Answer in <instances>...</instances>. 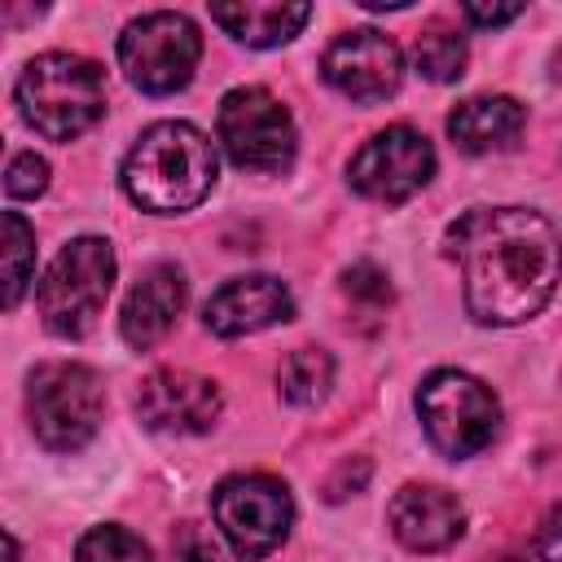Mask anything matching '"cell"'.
I'll return each mask as SVG.
<instances>
[{
	"label": "cell",
	"instance_id": "23",
	"mask_svg": "<svg viewBox=\"0 0 562 562\" xmlns=\"http://www.w3.org/2000/svg\"><path fill=\"white\" fill-rule=\"evenodd\" d=\"M342 290H347L351 299L369 303V307H386V303H391V281H386V272H382L378 263H351V268L342 272Z\"/></svg>",
	"mask_w": 562,
	"mask_h": 562
},
{
	"label": "cell",
	"instance_id": "26",
	"mask_svg": "<svg viewBox=\"0 0 562 562\" xmlns=\"http://www.w3.org/2000/svg\"><path fill=\"white\" fill-rule=\"evenodd\" d=\"M364 479H369V461H364V457L356 461V470H351V461H342V465H338V474L325 483V496H329V501H342L347 492H360V487H364Z\"/></svg>",
	"mask_w": 562,
	"mask_h": 562
},
{
	"label": "cell",
	"instance_id": "9",
	"mask_svg": "<svg viewBox=\"0 0 562 562\" xmlns=\"http://www.w3.org/2000/svg\"><path fill=\"white\" fill-rule=\"evenodd\" d=\"M211 514H215V527L224 531L228 549L246 562L268 558L290 536V522H294V505H290L285 483L268 479V474L224 479L211 496Z\"/></svg>",
	"mask_w": 562,
	"mask_h": 562
},
{
	"label": "cell",
	"instance_id": "13",
	"mask_svg": "<svg viewBox=\"0 0 562 562\" xmlns=\"http://www.w3.org/2000/svg\"><path fill=\"white\" fill-rule=\"evenodd\" d=\"M290 316H294L290 290H285L277 277H263V272L224 281V285L206 299V307H202L206 329L220 334V338L259 334V329H268V325H277V321H290Z\"/></svg>",
	"mask_w": 562,
	"mask_h": 562
},
{
	"label": "cell",
	"instance_id": "28",
	"mask_svg": "<svg viewBox=\"0 0 562 562\" xmlns=\"http://www.w3.org/2000/svg\"><path fill=\"white\" fill-rule=\"evenodd\" d=\"M553 79H558V83H562V48H558V53H553Z\"/></svg>",
	"mask_w": 562,
	"mask_h": 562
},
{
	"label": "cell",
	"instance_id": "10",
	"mask_svg": "<svg viewBox=\"0 0 562 562\" xmlns=\"http://www.w3.org/2000/svg\"><path fill=\"white\" fill-rule=\"evenodd\" d=\"M430 176H435V149L417 127H404V123L369 136L351 158V189L386 206L426 189Z\"/></svg>",
	"mask_w": 562,
	"mask_h": 562
},
{
	"label": "cell",
	"instance_id": "22",
	"mask_svg": "<svg viewBox=\"0 0 562 562\" xmlns=\"http://www.w3.org/2000/svg\"><path fill=\"white\" fill-rule=\"evenodd\" d=\"M48 189V162L26 149V154H13L9 158V171H4V193L9 198H40Z\"/></svg>",
	"mask_w": 562,
	"mask_h": 562
},
{
	"label": "cell",
	"instance_id": "16",
	"mask_svg": "<svg viewBox=\"0 0 562 562\" xmlns=\"http://www.w3.org/2000/svg\"><path fill=\"white\" fill-rule=\"evenodd\" d=\"M527 127V110L514 97H470L448 114V136L461 154L514 149Z\"/></svg>",
	"mask_w": 562,
	"mask_h": 562
},
{
	"label": "cell",
	"instance_id": "24",
	"mask_svg": "<svg viewBox=\"0 0 562 562\" xmlns=\"http://www.w3.org/2000/svg\"><path fill=\"white\" fill-rule=\"evenodd\" d=\"M171 553H176V562H215V544L189 522L171 536Z\"/></svg>",
	"mask_w": 562,
	"mask_h": 562
},
{
	"label": "cell",
	"instance_id": "17",
	"mask_svg": "<svg viewBox=\"0 0 562 562\" xmlns=\"http://www.w3.org/2000/svg\"><path fill=\"white\" fill-rule=\"evenodd\" d=\"M312 18V4L290 0H241V4H211V22H220L233 40L250 48H277L294 40Z\"/></svg>",
	"mask_w": 562,
	"mask_h": 562
},
{
	"label": "cell",
	"instance_id": "27",
	"mask_svg": "<svg viewBox=\"0 0 562 562\" xmlns=\"http://www.w3.org/2000/svg\"><path fill=\"white\" fill-rule=\"evenodd\" d=\"M461 13L474 26H505V22H514L522 13V4H465Z\"/></svg>",
	"mask_w": 562,
	"mask_h": 562
},
{
	"label": "cell",
	"instance_id": "15",
	"mask_svg": "<svg viewBox=\"0 0 562 562\" xmlns=\"http://www.w3.org/2000/svg\"><path fill=\"white\" fill-rule=\"evenodd\" d=\"M184 307V277L176 263H154L136 277V285L127 290L123 299V316H119V329H123V342L136 347V351H149L154 342L167 338V329L176 325Z\"/></svg>",
	"mask_w": 562,
	"mask_h": 562
},
{
	"label": "cell",
	"instance_id": "29",
	"mask_svg": "<svg viewBox=\"0 0 562 562\" xmlns=\"http://www.w3.org/2000/svg\"><path fill=\"white\" fill-rule=\"evenodd\" d=\"M505 562H514V558H505Z\"/></svg>",
	"mask_w": 562,
	"mask_h": 562
},
{
	"label": "cell",
	"instance_id": "1",
	"mask_svg": "<svg viewBox=\"0 0 562 562\" xmlns=\"http://www.w3.org/2000/svg\"><path fill=\"white\" fill-rule=\"evenodd\" d=\"M443 250L461 263L465 307L479 325L531 321L562 277L558 228L527 206H470L448 228Z\"/></svg>",
	"mask_w": 562,
	"mask_h": 562
},
{
	"label": "cell",
	"instance_id": "18",
	"mask_svg": "<svg viewBox=\"0 0 562 562\" xmlns=\"http://www.w3.org/2000/svg\"><path fill=\"white\" fill-rule=\"evenodd\" d=\"M277 382H281V395L290 404H316V400H325V391L334 382V360L321 347H299L281 360Z\"/></svg>",
	"mask_w": 562,
	"mask_h": 562
},
{
	"label": "cell",
	"instance_id": "2",
	"mask_svg": "<svg viewBox=\"0 0 562 562\" xmlns=\"http://www.w3.org/2000/svg\"><path fill=\"white\" fill-rule=\"evenodd\" d=\"M215 145L193 123L167 119L136 136V145L123 158V189L127 198L149 215H176L193 211L215 189Z\"/></svg>",
	"mask_w": 562,
	"mask_h": 562
},
{
	"label": "cell",
	"instance_id": "7",
	"mask_svg": "<svg viewBox=\"0 0 562 562\" xmlns=\"http://www.w3.org/2000/svg\"><path fill=\"white\" fill-rule=\"evenodd\" d=\"M198 57H202L198 26L184 13H171V9L140 13L119 35V66H123V75L140 92H149V97L180 92L193 79Z\"/></svg>",
	"mask_w": 562,
	"mask_h": 562
},
{
	"label": "cell",
	"instance_id": "5",
	"mask_svg": "<svg viewBox=\"0 0 562 562\" xmlns=\"http://www.w3.org/2000/svg\"><path fill=\"white\" fill-rule=\"evenodd\" d=\"M417 417L426 439L452 461L483 452L501 430V404L492 386L461 369H435L417 386Z\"/></svg>",
	"mask_w": 562,
	"mask_h": 562
},
{
	"label": "cell",
	"instance_id": "25",
	"mask_svg": "<svg viewBox=\"0 0 562 562\" xmlns=\"http://www.w3.org/2000/svg\"><path fill=\"white\" fill-rule=\"evenodd\" d=\"M536 553L540 562H562V505H553L536 527Z\"/></svg>",
	"mask_w": 562,
	"mask_h": 562
},
{
	"label": "cell",
	"instance_id": "8",
	"mask_svg": "<svg viewBox=\"0 0 562 562\" xmlns=\"http://www.w3.org/2000/svg\"><path fill=\"white\" fill-rule=\"evenodd\" d=\"M220 145L241 171H285L294 162L299 136L290 110L268 88H233L220 101Z\"/></svg>",
	"mask_w": 562,
	"mask_h": 562
},
{
	"label": "cell",
	"instance_id": "21",
	"mask_svg": "<svg viewBox=\"0 0 562 562\" xmlns=\"http://www.w3.org/2000/svg\"><path fill=\"white\" fill-rule=\"evenodd\" d=\"M75 562H154L149 558V544L123 527H92L79 549H75Z\"/></svg>",
	"mask_w": 562,
	"mask_h": 562
},
{
	"label": "cell",
	"instance_id": "11",
	"mask_svg": "<svg viewBox=\"0 0 562 562\" xmlns=\"http://www.w3.org/2000/svg\"><path fill=\"white\" fill-rule=\"evenodd\" d=\"M321 75L342 97H351L360 105H373V101H386L400 88V79H404V53H400V44L391 35H382L373 26H356V31H342L325 48Z\"/></svg>",
	"mask_w": 562,
	"mask_h": 562
},
{
	"label": "cell",
	"instance_id": "19",
	"mask_svg": "<svg viewBox=\"0 0 562 562\" xmlns=\"http://www.w3.org/2000/svg\"><path fill=\"white\" fill-rule=\"evenodd\" d=\"M413 61L430 83H452L465 70V40L448 26H430L413 44Z\"/></svg>",
	"mask_w": 562,
	"mask_h": 562
},
{
	"label": "cell",
	"instance_id": "4",
	"mask_svg": "<svg viewBox=\"0 0 562 562\" xmlns=\"http://www.w3.org/2000/svg\"><path fill=\"white\" fill-rule=\"evenodd\" d=\"M114 290V250L101 237H75L40 281V316L57 338H83Z\"/></svg>",
	"mask_w": 562,
	"mask_h": 562
},
{
	"label": "cell",
	"instance_id": "6",
	"mask_svg": "<svg viewBox=\"0 0 562 562\" xmlns=\"http://www.w3.org/2000/svg\"><path fill=\"white\" fill-rule=\"evenodd\" d=\"M101 408H105V391L88 364L53 360L31 373L26 413H31L35 439L44 448H53V452L83 448L101 426Z\"/></svg>",
	"mask_w": 562,
	"mask_h": 562
},
{
	"label": "cell",
	"instance_id": "20",
	"mask_svg": "<svg viewBox=\"0 0 562 562\" xmlns=\"http://www.w3.org/2000/svg\"><path fill=\"white\" fill-rule=\"evenodd\" d=\"M31 268H35V228L18 211H4V307H18Z\"/></svg>",
	"mask_w": 562,
	"mask_h": 562
},
{
	"label": "cell",
	"instance_id": "12",
	"mask_svg": "<svg viewBox=\"0 0 562 562\" xmlns=\"http://www.w3.org/2000/svg\"><path fill=\"white\" fill-rule=\"evenodd\" d=\"M136 413L162 435H202L220 417V386L189 369H158L136 391Z\"/></svg>",
	"mask_w": 562,
	"mask_h": 562
},
{
	"label": "cell",
	"instance_id": "3",
	"mask_svg": "<svg viewBox=\"0 0 562 562\" xmlns=\"http://www.w3.org/2000/svg\"><path fill=\"white\" fill-rule=\"evenodd\" d=\"M18 114L48 140H75L105 114V79L88 57L44 53L26 61L13 88Z\"/></svg>",
	"mask_w": 562,
	"mask_h": 562
},
{
	"label": "cell",
	"instance_id": "14",
	"mask_svg": "<svg viewBox=\"0 0 562 562\" xmlns=\"http://www.w3.org/2000/svg\"><path fill=\"white\" fill-rule=\"evenodd\" d=\"M391 531L400 544H408L413 553H439L448 544L461 540L465 531V509L452 492L443 487H422V483H408L395 492L391 509Z\"/></svg>",
	"mask_w": 562,
	"mask_h": 562
}]
</instances>
